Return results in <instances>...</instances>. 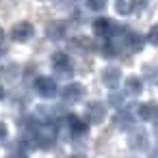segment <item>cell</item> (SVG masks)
I'll return each mask as SVG.
<instances>
[{
    "instance_id": "8992f818",
    "label": "cell",
    "mask_w": 158,
    "mask_h": 158,
    "mask_svg": "<svg viewBox=\"0 0 158 158\" xmlns=\"http://www.w3.org/2000/svg\"><path fill=\"white\" fill-rule=\"evenodd\" d=\"M130 149L134 152H145L149 147V141H147V134L143 130H130Z\"/></svg>"
},
{
    "instance_id": "8fae6325",
    "label": "cell",
    "mask_w": 158,
    "mask_h": 158,
    "mask_svg": "<svg viewBox=\"0 0 158 158\" xmlns=\"http://www.w3.org/2000/svg\"><path fill=\"white\" fill-rule=\"evenodd\" d=\"M141 89H143L141 78H134V76L126 78V82H123V93H128V95H139Z\"/></svg>"
},
{
    "instance_id": "ac0fdd59",
    "label": "cell",
    "mask_w": 158,
    "mask_h": 158,
    "mask_svg": "<svg viewBox=\"0 0 158 158\" xmlns=\"http://www.w3.org/2000/svg\"><path fill=\"white\" fill-rule=\"evenodd\" d=\"M104 0H87V7L91 9V11H102L104 9Z\"/></svg>"
},
{
    "instance_id": "7c38bea8",
    "label": "cell",
    "mask_w": 158,
    "mask_h": 158,
    "mask_svg": "<svg viewBox=\"0 0 158 158\" xmlns=\"http://www.w3.org/2000/svg\"><path fill=\"white\" fill-rule=\"evenodd\" d=\"M65 33H67V24H63V22H52V24H48V37H50V39H63Z\"/></svg>"
},
{
    "instance_id": "52a82bcc",
    "label": "cell",
    "mask_w": 158,
    "mask_h": 158,
    "mask_svg": "<svg viewBox=\"0 0 158 158\" xmlns=\"http://www.w3.org/2000/svg\"><path fill=\"white\" fill-rule=\"evenodd\" d=\"M115 128L117 130H134V117H132V113L130 110H119L117 113V117H115Z\"/></svg>"
},
{
    "instance_id": "30bf717a",
    "label": "cell",
    "mask_w": 158,
    "mask_h": 158,
    "mask_svg": "<svg viewBox=\"0 0 158 158\" xmlns=\"http://www.w3.org/2000/svg\"><path fill=\"white\" fill-rule=\"evenodd\" d=\"M20 65H15V63H7V65H2L0 67V80H5V82H13L15 78H20Z\"/></svg>"
},
{
    "instance_id": "5bb4252c",
    "label": "cell",
    "mask_w": 158,
    "mask_h": 158,
    "mask_svg": "<svg viewBox=\"0 0 158 158\" xmlns=\"http://www.w3.org/2000/svg\"><path fill=\"white\" fill-rule=\"evenodd\" d=\"M67 126H69V130H72L74 134H85V132H87V126H85L76 115H69V117H67Z\"/></svg>"
},
{
    "instance_id": "603a6c76",
    "label": "cell",
    "mask_w": 158,
    "mask_h": 158,
    "mask_svg": "<svg viewBox=\"0 0 158 158\" xmlns=\"http://www.w3.org/2000/svg\"><path fill=\"white\" fill-rule=\"evenodd\" d=\"M5 98V91H2V87H0V100H2Z\"/></svg>"
},
{
    "instance_id": "277c9868",
    "label": "cell",
    "mask_w": 158,
    "mask_h": 158,
    "mask_svg": "<svg viewBox=\"0 0 158 158\" xmlns=\"http://www.w3.org/2000/svg\"><path fill=\"white\" fill-rule=\"evenodd\" d=\"M82 93H85V89H82V85H78V82L67 85V87L61 91L65 104H76V102H80V100H82Z\"/></svg>"
},
{
    "instance_id": "7a4b0ae2",
    "label": "cell",
    "mask_w": 158,
    "mask_h": 158,
    "mask_svg": "<svg viewBox=\"0 0 158 158\" xmlns=\"http://www.w3.org/2000/svg\"><path fill=\"white\" fill-rule=\"evenodd\" d=\"M35 91L41 95V98H54L59 93V85L54 78H48V76H39L35 80Z\"/></svg>"
},
{
    "instance_id": "ba28073f",
    "label": "cell",
    "mask_w": 158,
    "mask_h": 158,
    "mask_svg": "<svg viewBox=\"0 0 158 158\" xmlns=\"http://www.w3.org/2000/svg\"><path fill=\"white\" fill-rule=\"evenodd\" d=\"M139 117L143 121H158V104L156 102L139 104Z\"/></svg>"
},
{
    "instance_id": "d6986e66",
    "label": "cell",
    "mask_w": 158,
    "mask_h": 158,
    "mask_svg": "<svg viewBox=\"0 0 158 158\" xmlns=\"http://www.w3.org/2000/svg\"><path fill=\"white\" fill-rule=\"evenodd\" d=\"M147 39H149L152 44H158V24H154V26L149 28V33H147Z\"/></svg>"
},
{
    "instance_id": "9a60e30c",
    "label": "cell",
    "mask_w": 158,
    "mask_h": 158,
    "mask_svg": "<svg viewBox=\"0 0 158 158\" xmlns=\"http://www.w3.org/2000/svg\"><path fill=\"white\" fill-rule=\"evenodd\" d=\"M123 100H126V93H121V91H117V87H113L108 93V104L119 108V106H123Z\"/></svg>"
},
{
    "instance_id": "44dd1931",
    "label": "cell",
    "mask_w": 158,
    "mask_h": 158,
    "mask_svg": "<svg viewBox=\"0 0 158 158\" xmlns=\"http://www.w3.org/2000/svg\"><path fill=\"white\" fill-rule=\"evenodd\" d=\"M0 46H5V33L0 31Z\"/></svg>"
},
{
    "instance_id": "e0dca14e",
    "label": "cell",
    "mask_w": 158,
    "mask_h": 158,
    "mask_svg": "<svg viewBox=\"0 0 158 158\" xmlns=\"http://www.w3.org/2000/svg\"><path fill=\"white\" fill-rule=\"evenodd\" d=\"M145 78H147L149 82L158 85V74H156V67H154V65H147V67H145Z\"/></svg>"
},
{
    "instance_id": "6da1fadb",
    "label": "cell",
    "mask_w": 158,
    "mask_h": 158,
    "mask_svg": "<svg viewBox=\"0 0 158 158\" xmlns=\"http://www.w3.org/2000/svg\"><path fill=\"white\" fill-rule=\"evenodd\" d=\"M52 67L63 78H69L74 74V65H72V61H69V56L65 52H54L52 54Z\"/></svg>"
},
{
    "instance_id": "4fadbf2b",
    "label": "cell",
    "mask_w": 158,
    "mask_h": 158,
    "mask_svg": "<svg viewBox=\"0 0 158 158\" xmlns=\"http://www.w3.org/2000/svg\"><path fill=\"white\" fill-rule=\"evenodd\" d=\"M110 26H113V24H110L106 18H100V20H95V22H93V31H95V35H98V37H108Z\"/></svg>"
},
{
    "instance_id": "9c48e42d",
    "label": "cell",
    "mask_w": 158,
    "mask_h": 158,
    "mask_svg": "<svg viewBox=\"0 0 158 158\" xmlns=\"http://www.w3.org/2000/svg\"><path fill=\"white\" fill-rule=\"evenodd\" d=\"M102 80H104V85H106L108 89H113V87L119 85L121 74H119L117 67H104V69H102Z\"/></svg>"
},
{
    "instance_id": "7402d4cb",
    "label": "cell",
    "mask_w": 158,
    "mask_h": 158,
    "mask_svg": "<svg viewBox=\"0 0 158 158\" xmlns=\"http://www.w3.org/2000/svg\"><path fill=\"white\" fill-rule=\"evenodd\" d=\"M154 134H156V139H158V123H156V128H154Z\"/></svg>"
},
{
    "instance_id": "5b68a950",
    "label": "cell",
    "mask_w": 158,
    "mask_h": 158,
    "mask_svg": "<svg viewBox=\"0 0 158 158\" xmlns=\"http://www.w3.org/2000/svg\"><path fill=\"white\" fill-rule=\"evenodd\" d=\"M33 24L31 22H20V24H15L13 26V31H11V37L15 39V41H28L31 37H33Z\"/></svg>"
},
{
    "instance_id": "3957f363",
    "label": "cell",
    "mask_w": 158,
    "mask_h": 158,
    "mask_svg": "<svg viewBox=\"0 0 158 158\" xmlns=\"http://www.w3.org/2000/svg\"><path fill=\"white\" fill-rule=\"evenodd\" d=\"M85 117H87L89 123H102L104 117H106V108L100 102H89L87 108H85Z\"/></svg>"
},
{
    "instance_id": "2e32d148",
    "label": "cell",
    "mask_w": 158,
    "mask_h": 158,
    "mask_svg": "<svg viewBox=\"0 0 158 158\" xmlns=\"http://www.w3.org/2000/svg\"><path fill=\"white\" fill-rule=\"evenodd\" d=\"M132 9H134V2H132V0H117V13L126 15V13H130Z\"/></svg>"
},
{
    "instance_id": "ffe728a7",
    "label": "cell",
    "mask_w": 158,
    "mask_h": 158,
    "mask_svg": "<svg viewBox=\"0 0 158 158\" xmlns=\"http://www.w3.org/2000/svg\"><path fill=\"white\" fill-rule=\"evenodd\" d=\"M7 134H9V132H7V126L0 121V143H5V141H7Z\"/></svg>"
},
{
    "instance_id": "cb8c5ba5",
    "label": "cell",
    "mask_w": 158,
    "mask_h": 158,
    "mask_svg": "<svg viewBox=\"0 0 158 158\" xmlns=\"http://www.w3.org/2000/svg\"><path fill=\"white\" fill-rule=\"evenodd\" d=\"M152 154H154V156H158V147H156V149H154V152H152Z\"/></svg>"
}]
</instances>
